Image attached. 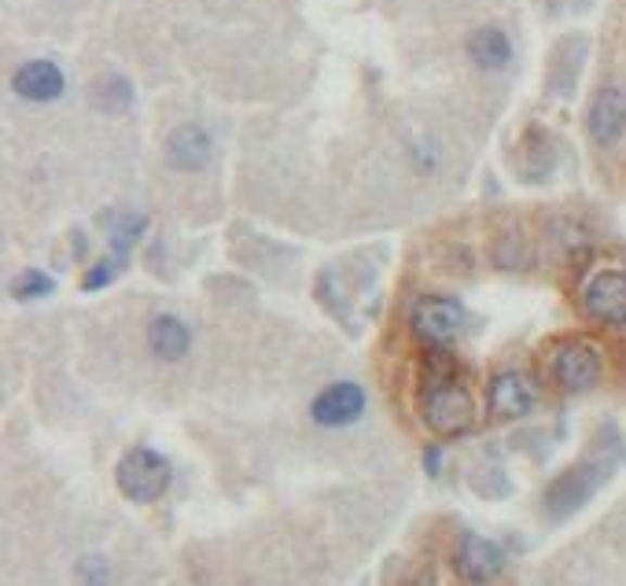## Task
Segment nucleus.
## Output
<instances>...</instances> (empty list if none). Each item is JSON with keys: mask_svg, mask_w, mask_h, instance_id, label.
Wrapping results in <instances>:
<instances>
[{"mask_svg": "<svg viewBox=\"0 0 626 586\" xmlns=\"http://www.w3.org/2000/svg\"><path fill=\"white\" fill-rule=\"evenodd\" d=\"M361 409H366V391L343 380V384L324 387L321 395L314 398V421L324 428H343V424L358 421Z\"/></svg>", "mask_w": 626, "mask_h": 586, "instance_id": "obj_8", "label": "nucleus"}, {"mask_svg": "<svg viewBox=\"0 0 626 586\" xmlns=\"http://www.w3.org/2000/svg\"><path fill=\"white\" fill-rule=\"evenodd\" d=\"M81 579H86L89 586H104L107 583V572H104V561H81Z\"/></svg>", "mask_w": 626, "mask_h": 586, "instance_id": "obj_15", "label": "nucleus"}, {"mask_svg": "<svg viewBox=\"0 0 626 586\" xmlns=\"http://www.w3.org/2000/svg\"><path fill=\"white\" fill-rule=\"evenodd\" d=\"M15 300H41V295H52V281L44 273H23L12 284Z\"/></svg>", "mask_w": 626, "mask_h": 586, "instance_id": "obj_14", "label": "nucleus"}, {"mask_svg": "<svg viewBox=\"0 0 626 586\" xmlns=\"http://www.w3.org/2000/svg\"><path fill=\"white\" fill-rule=\"evenodd\" d=\"M553 377L564 391H590L601 380V355L590 343H567L553 361Z\"/></svg>", "mask_w": 626, "mask_h": 586, "instance_id": "obj_6", "label": "nucleus"}, {"mask_svg": "<svg viewBox=\"0 0 626 586\" xmlns=\"http://www.w3.org/2000/svg\"><path fill=\"white\" fill-rule=\"evenodd\" d=\"M424 421L435 428L438 435H461L469 432L475 421V403L469 395V387L457 384V380L446 377H432L424 391Z\"/></svg>", "mask_w": 626, "mask_h": 586, "instance_id": "obj_1", "label": "nucleus"}, {"mask_svg": "<svg viewBox=\"0 0 626 586\" xmlns=\"http://www.w3.org/2000/svg\"><path fill=\"white\" fill-rule=\"evenodd\" d=\"M166 160L177 170H203L210 160V137L200 126H181L166 141Z\"/></svg>", "mask_w": 626, "mask_h": 586, "instance_id": "obj_11", "label": "nucleus"}, {"mask_svg": "<svg viewBox=\"0 0 626 586\" xmlns=\"http://www.w3.org/2000/svg\"><path fill=\"white\" fill-rule=\"evenodd\" d=\"M583 306L593 321L623 329L626 324V273L623 269H601L583 292Z\"/></svg>", "mask_w": 626, "mask_h": 586, "instance_id": "obj_3", "label": "nucleus"}, {"mask_svg": "<svg viewBox=\"0 0 626 586\" xmlns=\"http://www.w3.org/2000/svg\"><path fill=\"white\" fill-rule=\"evenodd\" d=\"M115 269H118V263H100V266L86 277V288H104L111 277H115Z\"/></svg>", "mask_w": 626, "mask_h": 586, "instance_id": "obj_16", "label": "nucleus"}, {"mask_svg": "<svg viewBox=\"0 0 626 586\" xmlns=\"http://www.w3.org/2000/svg\"><path fill=\"white\" fill-rule=\"evenodd\" d=\"M487 406L490 417H498V421H516V417H527L531 406H535V387L523 373H498L490 380Z\"/></svg>", "mask_w": 626, "mask_h": 586, "instance_id": "obj_7", "label": "nucleus"}, {"mask_svg": "<svg viewBox=\"0 0 626 586\" xmlns=\"http://www.w3.org/2000/svg\"><path fill=\"white\" fill-rule=\"evenodd\" d=\"M413 332L420 340L435 343V347H443V343H450L457 332H461L464 324V306L457 300H420L413 306Z\"/></svg>", "mask_w": 626, "mask_h": 586, "instance_id": "obj_4", "label": "nucleus"}, {"mask_svg": "<svg viewBox=\"0 0 626 586\" xmlns=\"http://www.w3.org/2000/svg\"><path fill=\"white\" fill-rule=\"evenodd\" d=\"M453 569H457V575H461V579L483 586V583H490V579H498V575H501L504 553L490 543V538L469 535V538H461V546H457Z\"/></svg>", "mask_w": 626, "mask_h": 586, "instance_id": "obj_5", "label": "nucleus"}, {"mask_svg": "<svg viewBox=\"0 0 626 586\" xmlns=\"http://www.w3.org/2000/svg\"><path fill=\"white\" fill-rule=\"evenodd\" d=\"M15 92L23 100H34V104H52L55 97H63V71L55 67L49 60H34V63H23L12 78Z\"/></svg>", "mask_w": 626, "mask_h": 586, "instance_id": "obj_9", "label": "nucleus"}, {"mask_svg": "<svg viewBox=\"0 0 626 586\" xmlns=\"http://www.w3.org/2000/svg\"><path fill=\"white\" fill-rule=\"evenodd\" d=\"M469 55L475 60V67H483V71H498L509 63V55H512V44H509V37H504L501 30H475L469 37Z\"/></svg>", "mask_w": 626, "mask_h": 586, "instance_id": "obj_13", "label": "nucleus"}, {"mask_svg": "<svg viewBox=\"0 0 626 586\" xmlns=\"http://www.w3.org/2000/svg\"><path fill=\"white\" fill-rule=\"evenodd\" d=\"M118 487L129 501H155L163 498V491L170 487V464L163 454L148 450V446H133L123 461H118Z\"/></svg>", "mask_w": 626, "mask_h": 586, "instance_id": "obj_2", "label": "nucleus"}, {"mask_svg": "<svg viewBox=\"0 0 626 586\" xmlns=\"http://www.w3.org/2000/svg\"><path fill=\"white\" fill-rule=\"evenodd\" d=\"M148 343H152V351L163 361H177V358L189 355L192 336L177 318H170V314H158V318L152 321V329H148Z\"/></svg>", "mask_w": 626, "mask_h": 586, "instance_id": "obj_12", "label": "nucleus"}, {"mask_svg": "<svg viewBox=\"0 0 626 586\" xmlns=\"http://www.w3.org/2000/svg\"><path fill=\"white\" fill-rule=\"evenodd\" d=\"M626 129V97L619 89H601L590 107V133L597 144H615Z\"/></svg>", "mask_w": 626, "mask_h": 586, "instance_id": "obj_10", "label": "nucleus"}]
</instances>
